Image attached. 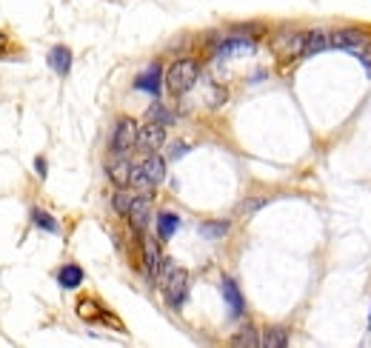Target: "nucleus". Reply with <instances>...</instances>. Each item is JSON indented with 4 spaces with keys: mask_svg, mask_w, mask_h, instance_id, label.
<instances>
[{
    "mask_svg": "<svg viewBox=\"0 0 371 348\" xmlns=\"http://www.w3.org/2000/svg\"><path fill=\"white\" fill-rule=\"evenodd\" d=\"M166 86H168V91L177 97V94H186V91H191L194 86H197V80H200V66H197V60H188V57H183V60H174L171 66H168V71H166Z\"/></svg>",
    "mask_w": 371,
    "mask_h": 348,
    "instance_id": "f257e3e1",
    "label": "nucleus"
},
{
    "mask_svg": "<svg viewBox=\"0 0 371 348\" xmlns=\"http://www.w3.org/2000/svg\"><path fill=\"white\" fill-rule=\"evenodd\" d=\"M163 177H166V160H163L160 154H146V160H143L140 165H134L128 185L146 194V191L157 188V185L163 183Z\"/></svg>",
    "mask_w": 371,
    "mask_h": 348,
    "instance_id": "f03ea898",
    "label": "nucleus"
},
{
    "mask_svg": "<svg viewBox=\"0 0 371 348\" xmlns=\"http://www.w3.org/2000/svg\"><path fill=\"white\" fill-rule=\"evenodd\" d=\"M157 285L163 288V297H166V302H168L171 308H183V302H186V297H188V271L174 265Z\"/></svg>",
    "mask_w": 371,
    "mask_h": 348,
    "instance_id": "7ed1b4c3",
    "label": "nucleus"
},
{
    "mask_svg": "<svg viewBox=\"0 0 371 348\" xmlns=\"http://www.w3.org/2000/svg\"><path fill=\"white\" fill-rule=\"evenodd\" d=\"M166 143V126L163 123H154L148 120L146 126L137 128V140H134V148H140L143 154H157Z\"/></svg>",
    "mask_w": 371,
    "mask_h": 348,
    "instance_id": "20e7f679",
    "label": "nucleus"
},
{
    "mask_svg": "<svg viewBox=\"0 0 371 348\" xmlns=\"http://www.w3.org/2000/svg\"><path fill=\"white\" fill-rule=\"evenodd\" d=\"M134 140H137V123L131 117H120L111 131L108 148H111V154H126L128 148H134Z\"/></svg>",
    "mask_w": 371,
    "mask_h": 348,
    "instance_id": "39448f33",
    "label": "nucleus"
},
{
    "mask_svg": "<svg viewBox=\"0 0 371 348\" xmlns=\"http://www.w3.org/2000/svg\"><path fill=\"white\" fill-rule=\"evenodd\" d=\"M365 46H371V43H368L365 31H360V29H337V31H331V48H342V51H351L357 57V54H362Z\"/></svg>",
    "mask_w": 371,
    "mask_h": 348,
    "instance_id": "423d86ee",
    "label": "nucleus"
},
{
    "mask_svg": "<svg viewBox=\"0 0 371 348\" xmlns=\"http://www.w3.org/2000/svg\"><path fill=\"white\" fill-rule=\"evenodd\" d=\"M128 222H131V228L137 231V234H143L146 231V225H148V220H151V197L148 194H140V197H134L131 200V208H128Z\"/></svg>",
    "mask_w": 371,
    "mask_h": 348,
    "instance_id": "0eeeda50",
    "label": "nucleus"
},
{
    "mask_svg": "<svg viewBox=\"0 0 371 348\" xmlns=\"http://www.w3.org/2000/svg\"><path fill=\"white\" fill-rule=\"evenodd\" d=\"M131 171H134V165L128 163L126 154H114V157L108 160V165H106V174H108V180H111L117 188H126V185L131 183Z\"/></svg>",
    "mask_w": 371,
    "mask_h": 348,
    "instance_id": "6e6552de",
    "label": "nucleus"
},
{
    "mask_svg": "<svg viewBox=\"0 0 371 348\" xmlns=\"http://www.w3.org/2000/svg\"><path fill=\"white\" fill-rule=\"evenodd\" d=\"M331 48V31L325 29H311L305 37H303V57H311V54H320Z\"/></svg>",
    "mask_w": 371,
    "mask_h": 348,
    "instance_id": "1a4fd4ad",
    "label": "nucleus"
},
{
    "mask_svg": "<svg viewBox=\"0 0 371 348\" xmlns=\"http://www.w3.org/2000/svg\"><path fill=\"white\" fill-rule=\"evenodd\" d=\"M220 291H223V300H225V305H228V314H231V317H240V314L245 311V302H243V294H240L237 282L225 277V280H220Z\"/></svg>",
    "mask_w": 371,
    "mask_h": 348,
    "instance_id": "9d476101",
    "label": "nucleus"
},
{
    "mask_svg": "<svg viewBox=\"0 0 371 348\" xmlns=\"http://www.w3.org/2000/svg\"><path fill=\"white\" fill-rule=\"evenodd\" d=\"M240 54H254V43L245 37H231V40H223L217 48V57H240Z\"/></svg>",
    "mask_w": 371,
    "mask_h": 348,
    "instance_id": "9b49d317",
    "label": "nucleus"
},
{
    "mask_svg": "<svg viewBox=\"0 0 371 348\" xmlns=\"http://www.w3.org/2000/svg\"><path fill=\"white\" fill-rule=\"evenodd\" d=\"M143 257H146V274H148V280L154 282L157 274H160V265H163V254H160V248H157L154 240H146V242H143Z\"/></svg>",
    "mask_w": 371,
    "mask_h": 348,
    "instance_id": "f8f14e48",
    "label": "nucleus"
},
{
    "mask_svg": "<svg viewBox=\"0 0 371 348\" xmlns=\"http://www.w3.org/2000/svg\"><path fill=\"white\" fill-rule=\"evenodd\" d=\"M134 86H137L140 91H148L151 97H157V94H160V66L151 63V66L134 80Z\"/></svg>",
    "mask_w": 371,
    "mask_h": 348,
    "instance_id": "ddd939ff",
    "label": "nucleus"
},
{
    "mask_svg": "<svg viewBox=\"0 0 371 348\" xmlns=\"http://www.w3.org/2000/svg\"><path fill=\"white\" fill-rule=\"evenodd\" d=\"M46 60H49V66H51L60 77H66V74L71 71V51H68L66 46H54V48L49 51V57H46Z\"/></svg>",
    "mask_w": 371,
    "mask_h": 348,
    "instance_id": "4468645a",
    "label": "nucleus"
},
{
    "mask_svg": "<svg viewBox=\"0 0 371 348\" xmlns=\"http://www.w3.org/2000/svg\"><path fill=\"white\" fill-rule=\"evenodd\" d=\"M57 282H60V288H77L80 282H83V268L80 265H74V262H66V265H60L57 268Z\"/></svg>",
    "mask_w": 371,
    "mask_h": 348,
    "instance_id": "2eb2a0df",
    "label": "nucleus"
},
{
    "mask_svg": "<svg viewBox=\"0 0 371 348\" xmlns=\"http://www.w3.org/2000/svg\"><path fill=\"white\" fill-rule=\"evenodd\" d=\"M177 228H180V217H177L174 211H160V214H157V237H160V240L174 237Z\"/></svg>",
    "mask_w": 371,
    "mask_h": 348,
    "instance_id": "dca6fc26",
    "label": "nucleus"
},
{
    "mask_svg": "<svg viewBox=\"0 0 371 348\" xmlns=\"http://www.w3.org/2000/svg\"><path fill=\"white\" fill-rule=\"evenodd\" d=\"M29 214H31V225H37L40 231H46V234H60V222H57L49 211H43V208H31Z\"/></svg>",
    "mask_w": 371,
    "mask_h": 348,
    "instance_id": "f3484780",
    "label": "nucleus"
},
{
    "mask_svg": "<svg viewBox=\"0 0 371 348\" xmlns=\"http://www.w3.org/2000/svg\"><path fill=\"white\" fill-rule=\"evenodd\" d=\"M260 345H265V348H283V345H288V331L285 328H268L265 337L260 339Z\"/></svg>",
    "mask_w": 371,
    "mask_h": 348,
    "instance_id": "a211bd4d",
    "label": "nucleus"
},
{
    "mask_svg": "<svg viewBox=\"0 0 371 348\" xmlns=\"http://www.w3.org/2000/svg\"><path fill=\"white\" fill-rule=\"evenodd\" d=\"M131 200H134V194L120 188V191L111 197V208H114V214H123V217H126V214H128V208H131Z\"/></svg>",
    "mask_w": 371,
    "mask_h": 348,
    "instance_id": "6ab92c4d",
    "label": "nucleus"
},
{
    "mask_svg": "<svg viewBox=\"0 0 371 348\" xmlns=\"http://www.w3.org/2000/svg\"><path fill=\"white\" fill-rule=\"evenodd\" d=\"M225 231H228V222H223V220H217V222H203V225H200V234H203L205 240H220Z\"/></svg>",
    "mask_w": 371,
    "mask_h": 348,
    "instance_id": "aec40b11",
    "label": "nucleus"
},
{
    "mask_svg": "<svg viewBox=\"0 0 371 348\" xmlns=\"http://www.w3.org/2000/svg\"><path fill=\"white\" fill-rule=\"evenodd\" d=\"M148 120H154V123H163V126H168L174 117H171V111L163 106V103H151V108H148Z\"/></svg>",
    "mask_w": 371,
    "mask_h": 348,
    "instance_id": "412c9836",
    "label": "nucleus"
},
{
    "mask_svg": "<svg viewBox=\"0 0 371 348\" xmlns=\"http://www.w3.org/2000/svg\"><path fill=\"white\" fill-rule=\"evenodd\" d=\"M231 342H234V345H260V339L254 337V331H251V328H245L243 334H237Z\"/></svg>",
    "mask_w": 371,
    "mask_h": 348,
    "instance_id": "4be33fe9",
    "label": "nucleus"
},
{
    "mask_svg": "<svg viewBox=\"0 0 371 348\" xmlns=\"http://www.w3.org/2000/svg\"><path fill=\"white\" fill-rule=\"evenodd\" d=\"M34 171H37V177H46V157L34 160Z\"/></svg>",
    "mask_w": 371,
    "mask_h": 348,
    "instance_id": "5701e85b",
    "label": "nucleus"
},
{
    "mask_svg": "<svg viewBox=\"0 0 371 348\" xmlns=\"http://www.w3.org/2000/svg\"><path fill=\"white\" fill-rule=\"evenodd\" d=\"M6 43H9V40H6V34L0 31V57H3V51H6Z\"/></svg>",
    "mask_w": 371,
    "mask_h": 348,
    "instance_id": "b1692460",
    "label": "nucleus"
}]
</instances>
